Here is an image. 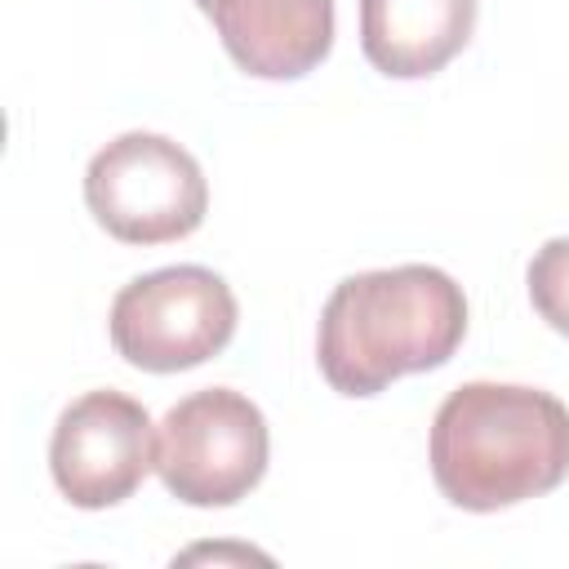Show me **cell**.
Segmentation results:
<instances>
[{
  "label": "cell",
  "instance_id": "2",
  "mask_svg": "<svg viewBox=\"0 0 569 569\" xmlns=\"http://www.w3.org/2000/svg\"><path fill=\"white\" fill-rule=\"evenodd\" d=\"M431 476L462 511L551 493L569 476V409L520 382H462L431 422Z\"/></svg>",
  "mask_w": 569,
  "mask_h": 569
},
{
  "label": "cell",
  "instance_id": "4",
  "mask_svg": "<svg viewBox=\"0 0 569 569\" xmlns=\"http://www.w3.org/2000/svg\"><path fill=\"white\" fill-rule=\"evenodd\" d=\"M236 293L209 267H160L129 280L111 302V347L147 373L196 369L236 333Z\"/></svg>",
  "mask_w": 569,
  "mask_h": 569
},
{
  "label": "cell",
  "instance_id": "3",
  "mask_svg": "<svg viewBox=\"0 0 569 569\" xmlns=\"http://www.w3.org/2000/svg\"><path fill=\"white\" fill-rule=\"evenodd\" d=\"M84 204L124 244H169L204 222L209 187L187 147L164 133H120L84 169Z\"/></svg>",
  "mask_w": 569,
  "mask_h": 569
},
{
  "label": "cell",
  "instance_id": "7",
  "mask_svg": "<svg viewBox=\"0 0 569 569\" xmlns=\"http://www.w3.org/2000/svg\"><path fill=\"white\" fill-rule=\"evenodd\" d=\"M231 62L258 80H298L333 49V0H196Z\"/></svg>",
  "mask_w": 569,
  "mask_h": 569
},
{
  "label": "cell",
  "instance_id": "1",
  "mask_svg": "<svg viewBox=\"0 0 569 569\" xmlns=\"http://www.w3.org/2000/svg\"><path fill=\"white\" fill-rule=\"evenodd\" d=\"M467 333V298L440 267H387L347 276L316 333V360L333 391L378 396L405 373L440 369Z\"/></svg>",
  "mask_w": 569,
  "mask_h": 569
},
{
  "label": "cell",
  "instance_id": "9",
  "mask_svg": "<svg viewBox=\"0 0 569 569\" xmlns=\"http://www.w3.org/2000/svg\"><path fill=\"white\" fill-rule=\"evenodd\" d=\"M529 302L533 311L569 338V236L547 240L529 262Z\"/></svg>",
  "mask_w": 569,
  "mask_h": 569
},
{
  "label": "cell",
  "instance_id": "6",
  "mask_svg": "<svg viewBox=\"0 0 569 569\" xmlns=\"http://www.w3.org/2000/svg\"><path fill=\"white\" fill-rule=\"evenodd\" d=\"M156 467L151 413L124 391H84L58 413L49 440L53 485L71 507L102 511L124 502Z\"/></svg>",
  "mask_w": 569,
  "mask_h": 569
},
{
  "label": "cell",
  "instance_id": "5",
  "mask_svg": "<svg viewBox=\"0 0 569 569\" xmlns=\"http://www.w3.org/2000/svg\"><path fill=\"white\" fill-rule=\"evenodd\" d=\"M267 449L262 409L231 387H204L164 413L156 431V471L187 507H231L262 480Z\"/></svg>",
  "mask_w": 569,
  "mask_h": 569
},
{
  "label": "cell",
  "instance_id": "8",
  "mask_svg": "<svg viewBox=\"0 0 569 569\" xmlns=\"http://www.w3.org/2000/svg\"><path fill=\"white\" fill-rule=\"evenodd\" d=\"M476 31V0H360V49L396 80L436 76Z\"/></svg>",
  "mask_w": 569,
  "mask_h": 569
}]
</instances>
